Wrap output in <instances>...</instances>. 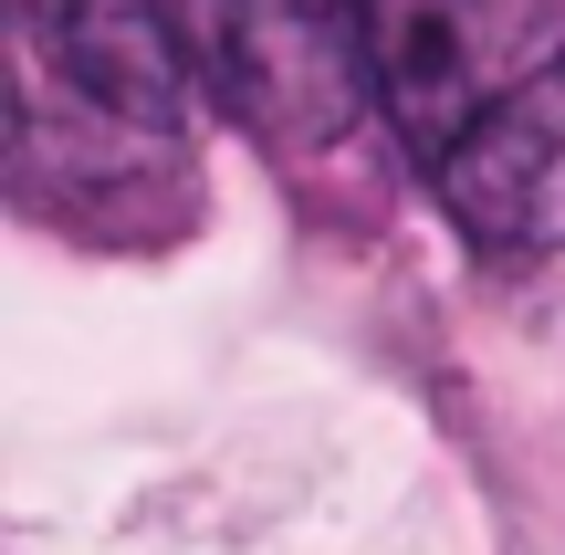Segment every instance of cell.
Returning <instances> with one entry per match:
<instances>
[{
  "label": "cell",
  "mask_w": 565,
  "mask_h": 555,
  "mask_svg": "<svg viewBox=\"0 0 565 555\" xmlns=\"http://www.w3.org/2000/svg\"><path fill=\"white\" fill-rule=\"evenodd\" d=\"M398 147L482 252L565 242V0H335Z\"/></svg>",
  "instance_id": "1"
},
{
  "label": "cell",
  "mask_w": 565,
  "mask_h": 555,
  "mask_svg": "<svg viewBox=\"0 0 565 555\" xmlns=\"http://www.w3.org/2000/svg\"><path fill=\"white\" fill-rule=\"evenodd\" d=\"M21 21V126H95L116 147H179L189 42L168 0H11Z\"/></svg>",
  "instance_id": "2"
}]
</instances>
